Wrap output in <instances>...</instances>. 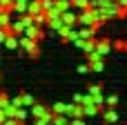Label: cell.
<instances>
[{
	"label": "cell",
	"instance_id": "cell-8",
	"mask_svg": "<svg viewBox=\"0 0 127 125\" xmlns=\"http://www.w3.org/2000/svg\"><path fill=\"white\" fill-rule=\"evenodd\" d=\"M121 7H123V4H121L118 0H116L114 4H109V7L105 9V13H107V18H109V20H112V18H118V11H121Z\"/></svg>",
	"mask_w": 127,
	"mask_h": 125
},
{
	"label": "cell",
	"instance_id": "cell-25",
	"mask_svg": "<svg viewBox=\"0 0 127 125\" xmlns=\"http://www.w3.org/2000/svg\"><path fill=\"white\" fill-rule=\"evenodd\" d=\"M16 119L25 121V119H27V110H25V107H18V114H16Z\"/></svg>",
	"mask_w": 127,
	"mask_h": 125
},
{
	"label": "cell",
	"instance_id": "cell-11",
	"mask_svg": "<svg viewBox=\"0 0 127 125\" xmlns=\"http://www.w3.org/2000/svg\"><path fill=\"white\" fill-rule=\"evenodd\" d=\"M40 11H45V9H42V2H40V0H31V2H29V9H27V13L36 16V13H40Z\"/></svg>",
	"mask_w": 127,
	"mask_h": 125
},
{
	"label": "cell",
	"instance_id": "cell-9",
	"mask_svg": "<svg viewBox=\"0 0 127 125\" xmlns=\"http://www.w3.org/2000/svg\"><path fill=\"white\" fill-rule=\"evenodd\" d=\"M11 9H0V27H7V25H11L13 20H11Z\"/></svg>",
	"mask_w": 127,
	"mask_h": 125
},
{
	"label": "cell",
	"instance_id": "cell-20",
	"mask_svg": "<svg viewBox=\"0 0 127 125\" xmlns=\"http://www.w3.org/2000/svg\"><path fill=\"white\" fill-rule=\"evenodd\" d=\"M114 49L116 51H127V40H114Z\"/></svg>",
	"mask_w": 127,
	"mask_h": 125
},
{
	"label": "cell",
	"instance_id": "cell-17",
	"mask_svg": "<svg viewBox=\"0 0 127 125\" xmlns=\"http://www.w3.org/2000/svg\"><path fill=\"white\" fill-rule=\"evenodd\" d=\"M103 58H105V56H103L98 49H94V51H87V60H89V63H96V60H103Z\"/></svg>",
	"mask_w": 127,
	"mask_h": 125
},
{
	"label": "cell",
	"instance_id": "cell-28",
	"mask_svg": "<svg viewBox=\"0 0 127 125\" xmlns=\"http://www.w3.org/2000/svg\"><path fill=\"white\" fill-rule=\"evenodd\" d=\"M118 2H121V4H123V7H127V0H118Z\"/></svg>",
	"mask_w": 127,
	"mask_h": 125
},
{
	"label": "cell",
	"instance_id": "cell-24",
	"mask_svg": "<svg viewBox=\"0 0 127 125\" xmlns=\"http://www.w3.org/2000/svg\"><path fill=\"white\" fill-rule=\"evenodd\" d=\"M116 105H118V96H116V94L107 96V107H116Z\"/></svg>",
	"mask_w": 127,
	"mask_h": 125
},
{
	"label": "cell",
	"instance_id": "cell-14",
	"mask_svg": "<svg viewBox=\"0 0 127 125\" xmlns=\"http://www.w3.org/2000/svg\"><path fill=\"white\" fill-rule=\"evenodd\" d=\"M11 27H13V34H16V36H22V34H25V29H27V27L22 25L20 16H18V20H13V22H11Z\"/></svg>",
	"mask_w": 127,
	"mask_h": 125
},
{
	"label": "cell",
	"instance_id": "cell-4",
	"mask_svg": "<svg viewBox=\"0 0 127 125\" xmlns=\"http://www.w3.org/2000/svg\"><path fill=\"white\" fill-rule=\"evenodd\" d=\"M60 16H63L65 25H71V27H74V25H78V13H76L74 9H67V11H63Z\"/></svg>",
	"mask_w": 127,
	"mask_h": 125
},
{
	"label": "cell",
	"instance_id": "cell-13",
	"mask_svg": "<svg viewBox=\"0 0 127 125\" xmlns=\"http://www.w3.org/2000/svg\"><path fill=\"white\" fill-rule=\"evenodd\" d=\"M96 47H98V38H96V36H92V38H87V40H85V45H83V51L87 54V51H94Z\"/></svg>",
	"mask_w": 127,
	"mask_h": 125
},
{
	"label": "cell",
	"instance_id": "cell-5",
	"mask_svg": "<svg viewBox=\"0 0 127 125\" xmlns=\"http://www.w3.org/2000/svg\"><path fill=\"white\" fill-rule=\"evenodd\" d=\"M96 49H98L103 56H107V54L114 49V42H112L109 38H100V40H98V47H96Z\"/></svg>",
	"mask_w": 127,
	"mask_h": 125
},
{
	"label": "cell",
	"instance_id": "cell-3",
	"mask_svg": "<svg viewBox=\"0 0 127 125\" xmlns=\"http://www.w3.org/2000/svg\"><path fill=\"white\" fill-rule=\"evenodd\" d=\"M25 36H29V38H33V40H42V38H45V29L38 27V25H31V27L25 29Z\"/></svg>",
	"mask_w": 127,
	"mask_h": 125
},
{
	"label": "cell",
	"instance_id": "cell-6",
	"mask_svg": "<svg viewBox=\"0 0 127 125\" xmlns=\"http://www.w3.org/2000/svg\"><path fill=\"white\" fill-rule=\"evenodd\" d=\"M27 9H29V0H13V7H11L13 13L22 16V13H27Z\"/></svg>",
	"mask_w": 127,
	"mask_h": 125
},
{
	"label": "cell",
	"instance_id": "cell-23",
	"mask_svg": "<svg viewBox=\"0 0 127 125\" xmlns=\"http://www.w3.org/2000/svg\"><path fill=\"white\" fill-rule=\"evenodd\" d=\"M11 105H16V107H25V98H22V94L16 96V98H11Z\"/></svg>",
	"mask_w": 127,
	"mask_h": 125
},
{
	"label": "cell",
	"instance_id": "cell-29",
	"mask_svg": "<svg viewBox=\"0 0 127 125\" xmlns=\"http://www.w3.org/2000/svg\"><path fill=\"white\" fill-rule=\"evenodd\" d=\"M29 2H31V0H29Z\"/></svg>",
	"mask_w": 127,
	"mask_h": 125
},
{
	"label": "cell",
	"instance_id": "cell-19",
	"mask_svg": "<svg viewBox=\"0 0 127 125\" xmlns=\"http://www.w3.org/2000/svg\"><path fill=\"white\" fill-rule=\"evenodd\" d=\"M92 65V72H96V74H100L103 69H105V63L103 60H96V63H89Z\"/></svg>",
	"mask_w": 127,
	"mask_h": 125
},
{
	"label": "cell",
	"instance_id": "cell-26",
	"mask_svg": "<svg viewBox=\"0 0 127 125\" xmlns=\"http://www.w3.org/2000/svg\"><path fill=\"white\" fill-rule=\"evenodd\" d=\"M13 7V0H0V9H11Z\"/></svg>",
	"mask_w": 127,
	"mask_h": 125
},
{
	"label": "cell",
	"instance_id": "cell-22",
	"mask_svg": "<svg viewBox=\"0 0 127 125\" xmlns=\"http://www.w3.org/2000/svg\"><path fill=\"white\" fill-rule=\"evenodd\" d=\"M22 98H25V107H31V105H36V98H33L31 94H22Z\"/></svg>",
	"mask_w": 127,
	"mask_h": 125
},
{
	"label": "cell",
	"instance_id": "cell-10",
	"mask_svg": "<svg viewBox=\"0 0 127 125\" xmlns=\"http://www.w3.org/2000/svg\"><path fill=\"white\" fill-rule=\"evenodd\" d=\"M103 119H105L107 123H116V121H118L121 116H118V112H116L114 107H107V110L103 112Z\"/></svg>",
	"mask_w": 127,
	"mask_h": 125
},
{
	"label": "cell",
	"instance_id": "cell-27",
	"mask_svg": "<svg viewBox=\"0 0 127 125\" xmlns=\"http://www.w3.org/2000/svg\"><path fill=\"white\" fill-rule=\"evenodd\" d=\"M87 72H92V65H80L78 67V74H87Z\"/></svg>",
	"mask_w": 127,
	"mask_h": 125
},
{
	"label": "cell",
	"instance_id": "cell-18",
	"mask_svg": "<svg viewBox=\"0 0 127 125\" xmlns=\"http://www.w3.org/2000/svg\"><path fill=\"white\" fill-rule=\"evenodd\" d=\"M54 114H67V103H63V101H58V103H54Z\"/></svg>",
	"mask_w": 127,
	"mask_h": 125
},
{
	"label": "cell",
	"instance_id": "cell-15",
	"mask_svg": "<svg viewBox=\"0 0 127 125\" xmlns=\"http://www.w3.org/2000/svg\"><path fill=\"white\" fill-rule=\"evenodd\" d=\"M78 31H80V38H85V40H87V38H92V36H96V34H98V31H96V27H94V25H92V27H83V29H78Z\"/></svg>",
	"mask_w": 127,
	"mask_h": 125
},
{
	"label": "cell",
	"instance_id": "cell-1",
	"mask_svg": "<svg viewBox=\"0 0 127 125\" xmlns=\"http://www.w3.org/2000/svg\"><path fill=\"white\" fill-rule=\"evenodd\" d=\"M38 42L40 40H33V38H29V36H20V47L22 49H27V54L31 56V58H38L40 56V47H38Z\"/></svg>",
	"mask_w": 127,
	"mask_h": 125
},
{
	"label": "cell",
	"instance_id": "cell-21",
	"mask_svg": "<svg viewBox=\"0 0 127 125\" xmlns=\"http://www.w3.org/2000/svg\"><path fill=\"white\" fill-rule=\"evenodd\" d=\"M87 92H89L92 96H98V94L103 92V85H89V87H87Z\"/></svg>",
	"mask_w": 127,
	"mask_h": 125
},
{
	"label": "cell",
	"instance_id": "cell-7",
	"mask_svg": "<svg viewBox=\"0 0 127 125\" xmlns=\"http://www.w3.org/2000/svg\"><path fill=\"white\" fill-rule=\"evenodd\" d=\"M29 110H31V116H33V119H40V116H45V114H49V112H51L49 107H45V105H40V103L31 105Z\"/></svg>",
	"mask_w": 127,
	"mask_h": 125
},
{
	"label": "cell",
	"instance_id": "cell-2",
	"mask_svg": "<svg viewBox=\"0 0 127 125\" xmlns=\"http://www.w3.org/2000/svg\"><path fill=\"white\" fill-rule=\"evenodd\" d=\"M96 20H94V13H92V9H85V11H80L78 13V25H83V27H92Z\"/></svg>",
	"mask_w": 127,
	"mask_h": 125
},
{
	"label": "cell",
	"instance_id": "cell-16",
	"mask_svg": "<svg viewBox=\"0 0 127 125\" xmlns=\"http://www.w3.org/2000/svg\"><path fill=\"white\" fill-rule=\"evenodd\" d=\"M54 110L49 112V114H45V116H40V119H36V125H49V123H54Z\"/></svg>",
	"mask_w": 127,
	"mask_h": 125
},
{
	"label": "cell",
	"instance_id": "cell-12",
	"mask_svg": "<svg viewBox=\"0 0 127 125\" xmlns=\"http://www.w3.org/2000/svg\"><path fill=\"white\" fill-rule=\"evenodd\" d=\"M63 25H65L63 16H56V18H49V22H47V27H49V29H54V31H58V29H60Z\"/></svg>",
	"mask_w": 127,
	"mask_h": 125
}]
</instances>
